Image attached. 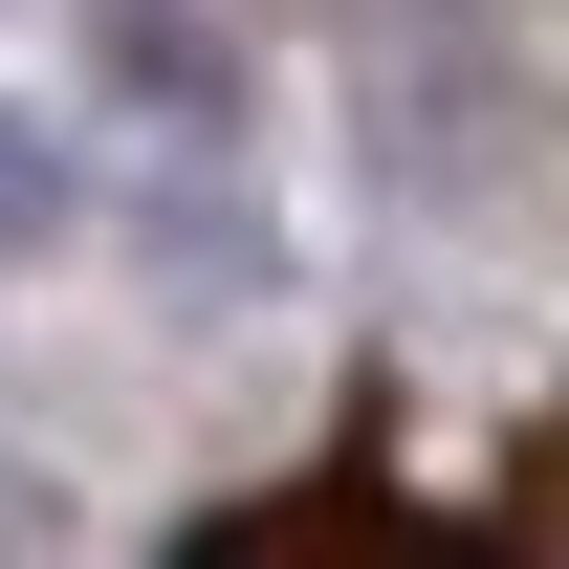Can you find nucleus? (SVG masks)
<instances>
[{"instance_id": "1", "label": "nucleus", "mask_w": 569, "mask_h": 569, "mask_svg": "<svg viewBox=\"0 0 569 569\" xmlns=\"http://www.w3.org/2000/svg\"><path fill=\"white\" fill-rule=\"evenodd\" d=\"M176 569H503V548H460V526H417V503H395V460L351 438L329 482H263L241 526H198Z\"/></svg>"}, {"instance_id": "2", "label": "nucleus", "mask_w": 569, "mask_h": 569, "mask_svg": "<svg viewBox=\"0 0 569 569\" xmlns=\"http://www.w3.org/2000/svg\"><path fill=\"white\" fill-rule=\"evenodd\" d=\"M88 88L153 110L176 153H241V44H219L198 0H88Z\"/></svg>"}, {"instance_id": "3", "label": "nucleus", "mask_w": 569, "mask_h": 569, "mask_svg": "<svg viewBox=\"0 0 569 569\" xmlns=\"http://www.w3.org/2000/svg\"><path fill=\"white\" fill-rule=\"evenodd\" d=\"M67 241H88V153H67V110L0 88V263H67Z\"/></svg>"}, {"instance_id": "4", "label": "nucleus", "mask_w": 569, "mask_h": 569, "mask_svg": "<svg viewBox=\"0 0 569 569\" xmlns=\"http://www.w3.org/2000/svg\"><path fill=\"white\" fill-rule=\"evenodd\" d=\"M132 219H153V263H198V284H284V241H263L241 198H198V176H176V198H132Z\"/></svg>"}]
</instances>
